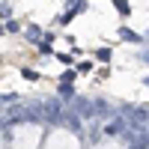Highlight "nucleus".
<instances>
[{
  "instance_id": "obj_2",
  "label": "nucleus",
  "mask_w": 149,
  "mask_h": 149,
  "mask_svg": "<svg viewBox=\"0 0 149 149\" xmlns=\"http://www.w3.org/2000/svg\"><path fill=\"white\" fill-rule=\"evenodd\" d=\"M128 131V122L125 119H110L107 125L102 128V134H110V137H113V134H125Z\"/></svg>"
},
{
  "instance_id": "obj_1",
  "label": "nucleus",
  "mask_w": 149,
  "mask_h": 149,
  "mask_svg": "<svg viewBox=\"0 0 149 149\" xmlns=\"http://www.w3.org/2000/svg\"><path fill=\"white\" fill-rule=\"evenodd\" d=\"M60 110H63V104H60L57 98H51V102H45V104H39V107H36V113H39L42 119L57 122V119H60Z\"/></svg>"
},
{
  "instance_id": "obj_5",
  "label": "nucleus",
  "mask_w": 149,
  "mask_h": 149,
  "mask_svg": "<svg viewBox=\"0 0 149 149\" xmlns=\"http://www.w3.org/2000/svg\"><path fill=\"white\" fill-rule=\"evenodd\" d=\"M119 36H122V39H128V42H134V39H137V36H134L128 27H122V30H119Z\"/></svg>"
},
{
  "instance_id": "obj_4",
  "label": "nucleus",
  "mask_w": 149,
  "mask_h": 149,
  "mask_svg": "<svg viewBox=\"0 0 149 149\" xmlns=\"http://www.w3.org/2000/svg\"><path fill=\"white\" fill-rule=\"evenodd\" d=\"M113 3H116V9L122 12V15H128V12H131V9H128V3H125V0H113Z\"/></svg>"
},
{
  "instance_id": "obj_3",
  "label": "nucleus",
  "mask_w": 149,
  "mask_h": 149,
  "mask_svg": "<svg viewBox=\"0 0 149 149\" xmlns=\"http://www.w3.org/2000/svg\"><path fill=\"white\" fill-rule=\"evenodd\" d=\"M66 125H69L72 131H81V119L74 116V113H69V116H66Z\"/></svg>"
},
{
  "instance_id": "obj_7",
  "label": "nucleus",
  "mask_w": 149,
  "mask_h": 149,
  "mask_svg": "<svg viewBox=\"0 0 149 149\" xmlns=\"http://www.w3.org/2000/svg\"><path fill=\"white\" fill-rule=\"evenodd\" d=\"M131 149H149V143H146V140H137V143H134Z\"/></svg>"
},
{
  "instance_id": "obj_6",
  "label": "nucleus",
  "mask_w": 149,
  "mask_h": 149,
  "mask_svg": "<svg viewBox=\"0 0 149 149\" xmlns=\"http://www.w3.org/2000/svg\"><path fill=\"white\" fill-rule=\"evenodd\" d=\"M95 57H98V60H102V63H107V60H110V51H107V48H102V51H98Z\"/></svg>"
},
{
  "instance_id": "obj_8",
  "label": "nucleus",
  "mask_w": 149,
  "mask_h": 149,
  "mask_svg": "<svg viewBox=\"0 0 149 149\" xmlns=\"http://www.w3.org/2000/svg\"><path fill=\"white\" fill-rule=\"evenodd\" d=\"M0 33H3V27H0Z\"/></svg>"
}]
</instances>
